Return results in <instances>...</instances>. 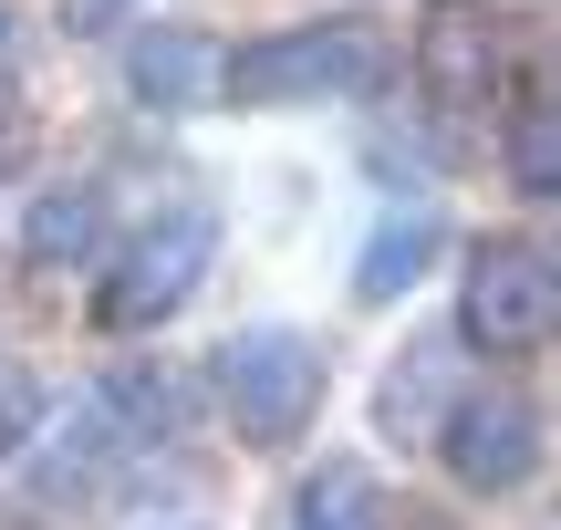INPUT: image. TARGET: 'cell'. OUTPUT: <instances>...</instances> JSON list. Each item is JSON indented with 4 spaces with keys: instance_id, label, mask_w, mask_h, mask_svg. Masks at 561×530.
<instances>
[{
    "instance_id": "obj_1",
    "label": "cell",
    "mask_w": 561,
    "mask_h": 530,
    "mask_svg": "<svg viewBox=\"0 0 561 530\" xmlns=\"http://www.w3.org/2000/svg\"><path fill=\"white\" fill-rule=\"evenodd\" d=\"M375 73H385V21H364V11L291 21V32L219 53V94H240V104H322V94H364Z\"/></svg>"
},
{
    "instance_id": "obj_2",
    "label": "cell",
    "mask_w": 561,
    "mask_h": 530,
    "mask_svg": "<svg viewBox=\"0 0 561 530\" xmlns=\"http://www.w3.org/2000/svg\"><path fill=\"white\" fill-rule=\"evenodd\" d=\"M208 385H219V416L240 427V448H291L322 416V344L291 323H250L208 354Z\"/></svg>"
},
{
    "instance_id": "obj_3",
    "label": "cell",
    "mask_w": 561,
    "mask_h": 530,
    "mask_svg": "<svg viewBox=\"0 0 561 530\" xmlns=\"http://www.w3.org/2000/svg\"><path fill=\"white\" fill-rule=\"evenodd\" d=\"M208 261H219V219H208V208H157V219H136L125 250L104 261V281H94V323L104 333H157L167 312L208 281Z\"/></svg>"
},
{
    "instance_id": "obj_4",
    "label": "cell",
    "mask_w": 561,
    "mask_h": 530,
    "mask_svg": "<svg viewBox=\"0 0 561 530\" xmlns=\"http://www.w3.org/2000/svg\"><path fill=\"white\" fill-rule=\"evenodd\" d=\"M458 333L489 354V365H520L561 333V270L541 240H489L468 261V302H458Z\"/></svg>"
},
{
    "instance_id": "obj_5",
    "label": "cell",
    "mask_w": 561,
    "mask_h": 530,
    "mask_svg": "<svg viewBox=\"0 0 561 530\" xmlns=\"http://www.w3.org/2000/svg\"><path fill=\"white\" fill-rule=\"evenodd\" d=\"M437 458L468 499H510L541 479V406L520 385H468L458 406L437 416Z\"/></svg>"
},
{
    "instance_id": "obj_6",
    "label": "cell",
    "mask_w": 561,
    "mask_h": 530,
    "mask_svg": "<svg viewBox=\"0 0 561 530\" xmlns=\"http://www.w3.org/2000/svg\"><path fill=\"white\" fill-rule=\"evenodd\" d=\"M125 94H136L146 115L208 104L219 94V42H208L198 21H146V32H125Z\"/></svg>"
},
{
    "instance_id": "obj_7",
    "label": "cell",
    "mask_w": 561,
    "mask_h": 530,
    "mask_svg": "<svg viewBox=\"0 0 561 530\" xmlns=\"http://www.w3.org/2000/svg\"><path fill=\"white\" fill-rule=\"evenodd\" d=\"M416 73H426L437 104H489V83H500V21H489L479 0H426Z\"/></svg>"
},
{
    "instance_id": "obj_8",
    "label": "cell",
    "mask_w": 561,
    "mask_h": 530,
    "mask_svg": "<svg viewBox=\"0 0 561 530\" xmlns=\"http://www.w3.org/2000/svg\"><path fill=\"white\" fill-rule=\"evenodd\" d=\"M437 250H447V229L426 219V208L375 219V240H364V261H354V302H405V291L437 270Z\"/></svg>"
},
{
    "instance_id": "obj_9",
    "label": "cell",
    "mask_w": 561,
    "mask_h": 530,
    "mask_svg": "<svg viewBox=\"0 0 561 530\" xmlns=\"http://www.w3.org/2000/svg\"><path fill=\"white\" fill-rule=\"evenodd\" d=\"M94 240H104V187H42L32 198V219H21V261L32 270H73V261H94Z\"/></svg>"
},
{
    "instance_id": "obj_10",
    "label": "cell",
    "mask_w": 561,
    "mask_h": 530,
    "mask_svg": "<svg viewBox=\"0 0 561 530\" xmlns=\"http://www.w3.org/2000/svg\"><path fill=\"white\" fill-rule=\"evenodd\" d=\"M291 530H385V479L364 458H322L291 489Z\"/></svg>"
},
{
    "instance_id": "obj_11",
    "label": "cell",
    "mask_w": 561,
    "mask_h": 530,
    "mask_svg": "<svg viewBox=\"0 0 561 530\" xmlns=\"http://www.w3.org/2000/svg\"><path fill=\"white\" fill-rule=\"evenodd\" d=\"M437 385H447V354H437V344L396 354V365H385V385H375V427L405 437V448H416V437H437Z\"/></svg>"
},
{
    "instance_id": "obj_12",
    "label": "cell",
    "mask_w": 561,
    "mask_h": 530,
    "mask_svg": "<svg viewBox=\"0 0 561 530\" xmlns=\"http://www.w3.org/2000/svg\"><path fill=\"white\" fill-rule=\"evenodd\" d=\"M500 157H510V187H520V198H561V125H551V94H541V83L510 104Z\"/></svg>"
},
{
    "instance_id": "obj_13",
    "label": "cell",
    "mask_w": 561,
    "mask_h": 530,
    "mask_svg": "<svg viewBox=\"0 0 561 530\" xmlns=\"http://www.w3.org/2000/svg\"><path fill=\"white\" fill-rule=\"evenodd\" d=\"M178 416H187V385L167 365L104 375V427H125V437H178Z\"/></svg>"
},
{
    "instance_id": "obj_14",
    "label": "cell",
    "mask_w": 561,
    "mask_h": 530,
    "mask_svg": "<svg viewBox=\"0 0 561 530\" xmlns=\"http://www.w3.org/2000/svg\"><path fill=\"white\" fill-rule=\"evenodd\" d=\"M21 157H32V115H21V104H0V177H11Z\"/></svg>"
},
{
    "instance_id": "obj_15",
    "label": "cell",
    "mask_w": 561,
    "mask_h": 530,
    "mask_svg": "<svg viewBox=\"0 0 561 530\" xmlns=\"http://www.w3.org/2000/svg\"><path fill=\"white\" fill-rule=\"evenodd\" d=\"M115 11H125V0H62V21H73V32H104Z\"/></svg>"
},
{
    "instance_id": "obj_16",
    "label": "cell",
    "mask_w": 561,
    "mask_h": 530,
    "mask_svg": "<svg viewBox=\"0 0 561 530\" xmlns=\"http://www.w3.org/2000/svg\"><path fill=\"white\" fill-rule=\"evenodd\" d=\"M11 42H21V21H11V0H0V62H11Z\"/></svg>"
}]
</instances>
